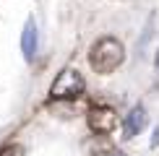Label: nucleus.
Here are the masks:
<instances>
[{
    "label": "nucleus",
    "instance_id": "obj_1",
    "mask_svg": "<svg viewBox=\"0 0 159 156\" xmlns=\"http://www.w3.org/2000/svg\"><path fill=\"white\" fill-rule=\"evenodd\" d=\"M123 60H125V47L115 37L97 39L91 52H89V63H91V68H94V73H99V76L115 73V70L123 65Z\"/></svg>",
    "mask_w": 159,
    "mask_h": 156
},
{
    "label": "nucleus",
    "instance_id": "obj_2",
    "mask_svg": "<svg viewBox=\"0 0 159 156\" xmlns=\"http://www.w3.org/2000/svg\"><path fill=\"white\" fill-rule=\"evenodd\" d=\"M86 83H84V76L78 73L76 68H63L57 78L52 81L50 86V99L52 102H68V99H78L84 94Z\"/></svg>",
    "mask_w": 159,
    "mask_h": 156
},
{
    "label": "nucleus",
    "instance_id": "obj_3",
    "mask_svg": "<svg viewBox=\"0 0 159 156\" xmlns=\"http://www.w3.org/2000/svg\"><path fill=\"white\" fill-rule=\"evenodd\" d=\"M86 122L97 135H107L117 128V115L112 107H91L86 115Z\"/></svg>",
    "mask_w": 159,
    "mask_h": 156
},
{
    "label": "nucleus",
    "instance_id": "obj_4",
    "mask_svg": "<svg viewBox=\"0 0 159 156\" xmlns=\"http://www.w3.org/2000/svg\"><path fill=\"white\" fill-rule=\"evenodd\" d=\"M143 125H146V109L138 104V107H133V109L128 112V117H125V122H123L125 138H136V135L143 130Z\"/></svg>",
    "mask_w": 159,
    "mask_h": 156
},
{
    "label": "nucleus",
    "instance_id": "obj_5",
    "mask_svg": "<svg viewBox=\"0 0 159 156\" xmlns=\"http://www.w3.org/2000/svg\"><path fill=\"white\" fill-rule=\"evenodd\" d=\"M37 47H39V31H37L34 18H29L26 26H24V34H21V50H24L26 60H31L37 55Z\"/></svg>",
    "mask_w": 159,
    "mask_h": 156
},
{
    "label": "nucleus",
    "instance_id": "obj_6",
    "mask_svg": "<svg viewBox=\"0 0 159 156\" xmlns=\"http://www.w3.org/2000/svg\"><path fill=\"white\" fill-rule=\"evenodd\" d=\"M21 154H24V148L18 146V143H11V146L0 148V156H21Z\"/></svg>",
    "mask_w": 159,
    "mask_h": 156
},
{
    "label": "nucleus",
    "instance_id": "obj_7",
    "mask_svg": "<svg viewBox=\"0 0 159 156\" xmlns=\"http://www.w3.org/2000/svg\"><path fill=\"white\" fill-rule=\"evenodd\" d=\"M159 146V128L154 130V138H151V148H157Z\"/></svg>",
    "mask_w": 159,
    "mask_h": 156
},
{
    "label": "nucleus",
    "instance_id": "obj_8",
    "mask_svg": "<svg viewBox=\"0 0 159 156\" xmlns=\"http://www.w3.org/2000/svg\"><path fill=\"white\" fill-rule=\"evenodd\" d=\"M154 63H157V70H159V50H157V57H154Z\"/></svg>",
    "mask_w": 159,
    "mask_h": 156
},
{
    "label": "nucleus",
    "instance_id": "obj_9",
    "mask_svg": "<svg viewBox=\"0 0 159 156\" xmlns=\"http://www.w3.org/2000/svg\"><path fill=\"white\" fill-rule=\"evenodd\" d=\"M117 156H123V154H117Z\"/></svg>",
    "mask_w": 159,
    "mask_h": 156
}]
</instances>
